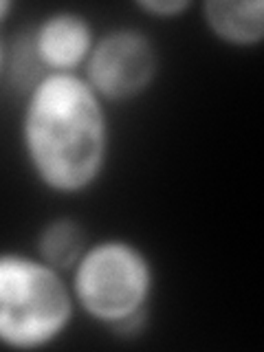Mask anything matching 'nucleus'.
<instances>
[{
  "label": "nucleus",
  "instance_id": "4",
  "mask_svg": "<svg viewBox=\"0 0 264 352\" xmlns=\"http://www.w3.org/2000/svg\"><path fill=\"white\" fill-rule=\"evenodd\" d=\"M161 73V51L148 31L132 25L97 33L82 77L106 106L143 97Z\"/></svg>",
  "mask_w": 264,
  "mask_h": 352
},
{
  "label": "nucleus",
  "instance_id": "1",
  "mask_svg": "<svg viewBox=\"0 0 264 352\" xmlns=\"http://www.w3.org/2000/svg\"><path fill=\"white\" fill-rule=\"evenodd\" d=\"M20 97L18 146L33 181L62 198L91 192L113 150L110 106L80 73H49Z\"/></svg>",
  "mask_w": 264,
  "mask_h": 352
},
{
  "label": "nucleus",
  "instance_id": "6",
  "mask_svg": "<svg viewBox=\"0 0 264 352\" xmlns=\"http://www.w3.org/2000/svg\"><path fill=\"white\" fill-rule=\"evenodd\" d=\"M198 11L205 31L229 49L249 51L264 40L262 0H205Z\"/></svg>",
  "mask_w": 264,
  "mask_h": 352
},
{
  "label": "nucleus",
  "instance_id": "10",
  "mask_svg": "<svg viewBox=\"0 0 264 352\" xmlns=\"http://www.w3.org/2000/svg\"><path fill=\"white\" fill-rule=\"evenodd\" d=\"M16 5L11 3V0H0V27L5 25V22L11 18V14H14Z\"/></svg>",
  "mask_w": 264,
  "mask_h": 352
},
{
  "label": "nucleus",
  "instance_id": "8",
  "mask_svg": "<svg viewBox=\"0 0 264 352\" xmlns=\"http://www.w3.org/2000/svg\"><path fill=\"white\" fill-rule=\"evenodd\" d=\"M139 14L148 16L152 20H179L194 9L190 0H139L135 3Z\"/></svg>",
  "mask_w": 264,
  "mask_h": 352
},
{
  "label": "nucleus",
  "instance_id": "9",
  "mask_svg": "<svg viewBox=\"0 0 264 352\" xmlns=\"http://www.w3.org/2000/svg\"><path fill=\"white\" fill-rule=\"evenodd\" d=\"M7 53H9L7 40L3 38V33H0V84L7 82Z\"/></svg>",
  "mask_w": 264,
  "mask_h": 352
},
{
  "label": "nucleus",
  "instance_id": "3",
  "mask_svg": "<svg viewBox=\"0 0 264 352\" xmlns=\"http://www.w3.org/2000/svg\"><path fill=\"white\" fill-rule=\"evenodd\" d=\"M75 317L64 273L33 251L0 249V348L47 350L66 337Z\"/></svg>",
  "mask_w": 264,
  "mask_h": 352
},
{
  "label": "nucleus",
  "instance_id": "5",
  "mask_svg": "<svg viewBox=\"0 0 264 352\" xmlns=\"http://www.w3.org/2000/svg\"><path fill=\"white\" fill-rule=\"evenodd\" d=\"M97 27L84 11L60 7L44 14L36 25L27 27L31 51L44 75L49 73H82L91 55Z\"/></svg>",
  "mask_w": 264,
  "mask_h": 352
},
{
  "label": "nucleus",
  "instance_id": "2",
  "mask_svg": "<svg viewBox=\"0 0 264 352\" xmlns=\"http://www.w3.org/2000/svg\"><path fill=\"white\" fill-rule=\"evenodd\" d=\"M66 278L77 315L121 339L146 330L159 271L139 242L124 236L91 240Z\"/></svg>",
  "mask_w": 264,
  "mask_h": 352
},
{
  "label": "nucleus",
  "instance_id": "7",
  "mask_svg": "<svg viewBox=\"0 0 264 352\" xmlns=\"http://www.w3.org/2000/svg\"><path fill=\"white\" fill-rule=\"evenodd\" d=\"M91 240L93 238L88 236L86 227L77 218L55 216L40 225L36 238H33V253L49 267L69 275Z\"/></svg>",
  "mask_w": 264,
  "mask_h": 352
}]
</instances>
